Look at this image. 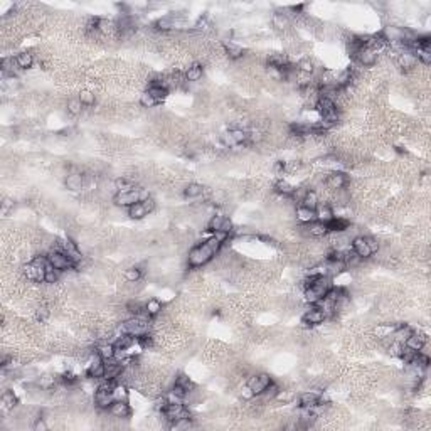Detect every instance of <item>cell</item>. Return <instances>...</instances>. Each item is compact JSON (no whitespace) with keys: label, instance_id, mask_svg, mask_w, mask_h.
<instances>
[{"label":"cell","instance_id":"obj_1","mask_svg":"<svg viewBox=\"0 0 431 431\" xmlns=\"http://www.w3.org/2000/svg\"><path fill=\"white\" fill-rule=\"evenodd\" d=\"M216 254L217 253L205 241L197 242L187 253V266H191V268H202V266L209 265L214 259Z\"/></svg>","mask_w":431,"mask_h":431},{"label":"cell","instance_id":"obj_2","mask_svg":"<svg viewBox=\"0 0 431 431\" xmlns=\"http://www.w3.org/2000/svg\"><path fill=\"white\" fill-rule=\"evenodd\" d=\"M271 382H273V378L268 372H258V374L248 376L245 384L253 391L254 396H261V394L268 389V386L271 384Z\"/></svg>","mask_w":431,"mask_h":431},{"label":"cell","instance_id":"obj_3","mask_svg":"<svg viewBox=\"0 0 431 431\" xmlns=\"http://www.w3.org/2000/svg\"><path fill=\"white\" fill-rule=\"evenodd\" d=\"M140 201H142L140 185H137L135 189H130V191L117 192L113 197V204L117 205V208H125V209H128L130 205L140 202Z\"/></svg>","mask_w":431,"mask_h":431},{"label":"cell","instance_id":"obj_4","mask_svg":"<svg viewBox=\"0 0 431 431\" xmlns=\"http://www.w3.org/2000/svg\"><path fill=\"white\" fill-rule=\"evenodd\" d=\"M350 184V179L349 175L345 172L341 171H332V172H327V177H325V189L330 191V192H335V191H341V189H347Z\"/></svg>","mask_w":431,"mask_h":431},{"label":"cell","instance_id":"obj_5","mask_svg":"<svg viewBox=\"0 0 431 431\" xmlns=\"http://www.w3.org/2000/svg\"><path fill=\"white\" fill-rule=\"evenodd\" d=\"M325 322H327L325 313L317 305H310L302 315V324H303V327H307V329H312V327H320V325H324Z\"/></svg>","mask_w":431,"mask_h":431},{"label":"cell","instance_id":"obj_6","mask_svg":"<svg viewBox=\"0 0 431 431\" xmlns=\"http://www.w3.org/2000/svg\"><path fill=\"white\" fill-rule=\"evenodd\" d=\"M47 259H49V263L54 266V270H58L61 273L74 270V263H72V259L63 251H54V250L49 251L47 253Z\"/></svg>","mask_w":431,"mask_h":431},{"label":"cell","instance_id":"obj_7","mask_svg":"<svg viewBox=\"0 0 431 431\" xmlns=\"http://www.w3.org/2000/svg\"><path fill=\"white\" fill-rule=\"evenodd\" d=\"M354 61L357 63V66H361V68H374L379 61V54L372 49H369V47H362V49L355 54Z\"/></svg>","mask_w":431,"mask_h":431},{"label":"cell","instance_id":"obj_8","mask_svg":"<svg viewBox=\"0 0 431 431\" xmlns=\"http://www.w3.org/2000/svg\"><path fill=\"white\" fill-rule=\"evenodd\" d=\"M204 194H205V187L202 184H199V182H189V184L184 185V189H182V196L187 201H192L196 204L197 201H204Z\"/></svg>","mask_w":431,"mask_h":431},{"label":"cell","instance_id":"obj_9","mask_svg":"<svg viewBox=\"0 0 431 431\" xmlns=\"http://www.w3.org/2000/svg\"><path fill=\"white\" fill-rule=\"evenodd\" d=\"M64 187L69 192H83L84 191V174L83 172H69L64 179Z\"/></svg>","mask_w":431,"mask_h":431},{"label":"cell","instance_id":"obj_10","mask_svg":"<svg viewBox=\"0 0 431 431\" xmlns=\"http://www.w3.org/2000/svg\"><path fill=\"white\" fill-rule=\"evenodd\" d=\"M108 413H110V416H113L115 420H128L132 416V408L128 401H113Z\"/></svg>","mask_w":431,"mask_h":431},{"label":"cell","instance_id":"obj_11","mask_svg":"<svg viewBox=\"0 0 431 431\" xmlns=\"http://www.w3.org/2000/svg\"><path fill=\"white\" fill-rule=\"evenodd\" d=\"M221 47H222V52L226 54L231 61H239L246 56V51L242 49V46L236 44L233 41H222Z\"/></svg>","mask_w":431,"mask_h":431},{"label":"cell","instance_id":"obj_12","mask_svg":"<svg viewBox=\"0 0 431 431\" xmlns=\"http://www.w3.org/2000/svg\"><path fill=\"white\" fill-rule=\"evenodd\" d=\"M271 26L278 32H288V29L291 27V19L288 14H285V10H278L271 15Z\"/></svg>","mask_w":431,"mask_h":431},{"label":"cell","instance_id":"obj_13","mask_svg":"<svg viewBox=\"0 0 431 431\" xmlns=\"http://www.w3.org/2000/svg\"><path fill=\"white\" fill-rule=\"evenodd\" d=\"M350 250L362 259H371L372 258V253H371V250H369L364 236H357V238H354L350 241Z\"/></svg>","mask_w":431,"mask_h":431},{"label":"cell","instance_id":"obj_14","mask_svg":"<svg viewBox=\"0 0 431 431\" xmlns=\"http://www.w3.org/2000/svg\"><path fill=\"white\" fill-rule=\"evenodd\" d=\"M320 392L322 391H315V389H308L298 394V403L300 408H315L320 403Z\"/></svg>","mask_w":431,"mask_h":431},{"label":"cell","instance_id":"obj_15","mask_svg":"<svg viewBox=\"0 0 431 431\" xmlns=\"http://www.w3.org/2000/svg\"><path fill=\"white\" fill-rule=\"evenodd\" d=\"M184 76H185V81L189 83V84L199 83V81L202 80V76H204V66L196 61V63H192V64L187 66L185 71H184Z\"/></svg>","mask_w":431,"mask_h":431},{"label":"cell","instance_id":"obj_16","mask_svg":"<svg viewBox=\"0 0 431 431\" xmlns=\"http://www.w3.org/2000/svg\"><path fill=\"white\" fill-rule=\"evenodd\" d=\"M307 226V234L308 238L312 239H322V238H327V234H329V226L324 222H318V221H313L310 224H305Z\"/></svg>","mask_w":431,"mask_h":431},{"label":"cell","instance_id":"obj_17","mask_svg":"<svg viewBox=\"0 0 431 431\" xmlns=\"http://www.w3.org/2000/svg\"><path fill=\"white\" fill-rule=\"evenodd\" d=\"M15 61H17V66H19L22 71H29L35 63V54L32 51L24 49L15 54Z\"/></svg>","mask_w":431,"mask_h":431},{"label":"cell","instance_id":"obj_18","mask_svg":"<svg viewBox=\"0 0 431 431\" xmlns=\"http://www.w3.org/2000/svg\"><path fill=\"white\" fill-rule=\"evenodd\" d=\"M123 278L126 283H140L143 278V268L140 265H130L123 270Z\"/></svg>","mask_w":431,"mask_h":431},{"label":"cell","instance_id":"obj_19","mask_svg":"<svg viewBox=\"0 0 431 431\" xmlns=\"http://www.w3.org/2000/svg\"><path fill=\"white\" fill-rule=\"evenodd\" d=\"M315 216H317V221L318 222H324V224H329L333 217H335V211L330 204H325V202H320L318 208L315 209Z\"/></svg>","mask_w":431,"mask_h":431},{"label":"cell","instance_id":"obj_20","mask_svg":"<svg viewBox=\"0 0 431 431\" xmlns=\"http://www.w3.org/2000/svg\"><path fill=\"white\" fill-rule=\"evenodd\" d=\"M145 312L148 313V317L150 318H157V317H160L162 312H163V303L159 300V298H148L147 302H145Z\"/></svg>","mask_w":431,"mask_h":431},{"label":"cell","instance_id":"obj_21","mask_svg":"<svg viewBox=\"0 0 431 431\" xmlns=\"http://www.w3.org/2000/svg\"><path fill=\"white\" fill-rule=\"evenodd\" d=\"M295 217L300 224H310L313 221H317V216H315V211L303 208V205H298L295 209Z\"/></svg>","mask_w":431,"mask_h":431},{"label":"cell","instance_id":"obj_22","mask_svg":"<svg viewBox=\"0 0 431 431\" xmlns=\"http://www.w3.org/2000/svg\"><path fill=\"white\" fill-rule=\"evenodd\" d=\"M126 216H128L132 221H143L145 217L148 216V212H147V209H145V205L142 202H137V204L130 205V208L126 209Z\"/></svg>","mask_w":431,"mask_h":431},{"label":"cell","instance_id":"obj_23","mask_svg":"<svg viewBox=\"0 0 431 431\" xmlns=\"http://www.w3.org/2000/svg\"><path fill=\"white\" fill-rule=\"evenodd\" d=\"M78 98H80L84 108H93L96 105V93L93 89H88V88L81 89L80 93H78Z\"/></svg>","mask_w":431,"mask_h":431},{"label":"cell","instance_id":"obj_24","mask_svg":"<svg viewBox=\"0 0 431 431\" xmlns=\"http://www.w3.org/2000/svg\"><path fill=\"white\" fill-rule=\"evenodd\" d=\"M318 204H320V196H318L317 191H308V192L305 194V197H303V201L300 202V205H303V208L312 209V211L317 209Z\"/></svg>","mask_w":431,"mask_h":431},{"label":"cell","instance_id":"obj_25","mask_svg":"<svg viewBox=\"0 0 431 431\" xmlns=\"http://www.w3.org/2000/svg\"><path fill=\"white\" fill-rule=\"evenodd\" d=\"M145 89L148 91V93L152 95V98H154L157 103H159V105H160V103L165 101V100L168 98V93H171V91H168L165 86H147Z\"/></svg>","mask_w":431,"mask_h":431},{"label":"cell","instance_id":"obj_26","mask_svg":"<svg viewBox=\"0 0 431 431\" xmlns=\"http://www.w3.org/2000/svg\"><path fill=\"white\" fill-rule=\"evenodd\" d=\"M83 103L80 101V98H78V95L76 96H72V98H69L68 101H66V111H68L71 117H80V115L83 113Z\"/></svg>","mask_w":431,"mask_h":431},{"label":"cell","instance_id":"obj_27","mask_svg":"<svg viewBox=\"0 0 431 431\" xmlns=\"http://www.w3.org/2000/svg\"><path fill=\"white\" fill-rule=\"evenodd\" d=\"M138 105H140L142 108H145V110H152V108H155L159 103H157L154 98H152V95L148 93L147 89H143L140 96H138Z\"/></svg>","mask_w":431,"mask_h":431},{"label":"cell","instance_id":"obj_28","mask_svg":"<svg viewBox=\"0 0 431 431\" xmlns=\"http://www.w3.org/2000/svg\"><path fill=\"white\" fill-rule=\"evenodd\" d=\"M113 399L115 401H128V386L126 384H115Z\"/></svg>","mask_w":431,"mask_h":431},{"label":"cell","instance_id":"obj_29","mask_svg":"<svg viewBox=\"0 0 431 431\" xmlns=\"http://www.w3.org/2000/svg\"><path fill=\"white\" fill-rule=\"evenodd\" d=\"M175 384L177 386H182L185 391H191L192 387H196V384L192 382V379L187 376L185 372H179V374H175Z\"/></svg>","mask_w":431,"mask_h":431},{"label":"cell","instance_id":"obj_30","mask_svg":"<svg viewBox=\"0 0 431 431\" xmlns=\"http://www.w3.org/2000/svg\"><path fill=\"white\" fill-rule=\"evenodd\" d=\"M219 143L222 145L224 148H236V147H238V145H236V142H234L233 135H231V132H229V130L221 132V133H219Z\"/></svg>","mask_w":431,"mask_h":431},{"label":"cell","instance_id":"obj_31","mask_svg":"<svg viewBox=\"0 0 431 431\" xmlns=\"http://www.w3.org/2000/svg\"><path fill=\"white\" fill-rule=\"evenodd\" d=\"M32 429L34 431H47V429H49V423H47V420H46L44 416H39L38 420H34Z\"/></svg>","mask_w":431,"mask_h":431},{"label":"cell","instance_id":"obj_32","mask_svg":"<svg viewBox=\"0 0 431 431\" xmlns=\"http://www.w3.org/2000/svg\"><path fill=\"white\" fill-rule=\"evenodd\" d=\"M142 204L145 205V209H147L148 214H152L155 209H157V202H155V199L154 197H148V199H145V201H142Z\"/></svg>","mask_w":431,"mask_h":431}]
</instances>
